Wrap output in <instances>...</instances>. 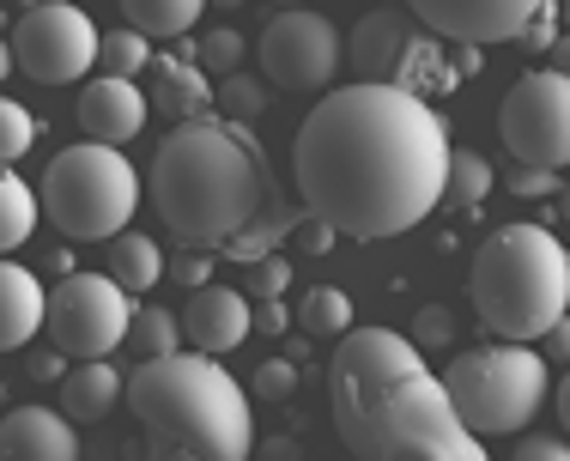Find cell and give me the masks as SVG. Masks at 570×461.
I'll return each instance as SVG.
<instances>
[{"mask_svg": "<svg viewBox=\"0 0 570 461\" xmlns=\"http://www.w3.org/2000/svg\"><path fill=\"white\" fill-rule=\"evenodd\" d=\"M443 158L450 134L438 110L389 79L328 91L292 140L304 213L364 243L401 237L443 207Z\"/></svg>", "mask_w": 570, "mask_h": 461, "instance_id": "6da1fadb", "label": "cell"}, {"mask_svg": "<svg viewBox=\"0 0 570 461\" xmlns=\"http://www.w3.org/2000/svg\"><path fill=\"white\" fill-rule=\"evenodd\" d=\"M328 401L334 431L358 461H492L485 443L455 419L443 383L425 371L419 346L395 328L334 334Z\"/></svg>", "mask_w": 570, "mask_h": 461, "instance_id": "7a4b0ae2", "label": "cell"}, {"mask_svg": "<svg viewBox=\"0 0 570 461\" xmlns=\"http://www.w3.org/2000/svg\"><path fill=\"white\" fill-rule=\"evenodd\" d=\"M153 207L176 237L188 243H225L230 230L262 219L274 207V170L262 140L225 121H176V134L153 158Z\"/></svg>", "mask_w": 570, "mask_h": 461, "instance_id": "3957f363", "label": "cell"}, {"mask_svg": "<svg viewBox=\"0 0 570 461\" xmlns=\"http://www.w3.org/2000/svg\"><path fill=\"white\" fill-rule=\"evenodd\" d=\"M134 419L146 431V461H249L255 406L249 389L207 352L146 359L121 383Z\"/></svg>", "mask_w": 570, "mask_h": 461, "instance_id": "277c9868", "label": "cell"}, {"mask_svg": "<svg viewBox=\"0 0 570 461\" xmlns=\"http://www.w3.org/2000/svg\"><path fill=\"white\" fill-rule=\"evenodd\" d=\"M468 297L498 341H540L570 310V255L547 225H498L480 243Z\"/></svg>", "mask_w": 570, "mask_h": 461, "instance_id": "5b68a950", "label": "cell"}, {"mask_svg": "<svg viewBox=\"0 0 570 461\" xmlns=\"http://www.w3.org/2000/svg\"><path fill=\"white\" fill-rule=\"evenodd\" d=\"M134 207H140V176L116 146L98 140L61 146L37 183V213L73 243H110L116 230H128Z\"/></svg>", "mask_w": 570, "mask_h": 461, "instance_id": "8992f818", "label": "cell"}, {"mask_svg": "<svg viewBox=\"0 0 570 461\" xmlns=\"http://www.w3.org/2000/svg\"><path fill=\"white\" fill-rule=\"evenodd\" d=\"M443 395H450L455 419L473 431V438H504V431H522L528 419L547 406V359L534 346L510 341V346H468L450 359V371L438 376Z\"/></svg>", "mask_w": 570, "mask_h": 461, "instance_id": "52a82bcc", "label": "cell"}, {"mask_svg": "<svg viewBox=\"0 0 570 461\" xmlns=\"http://www.w3.org/2000/svg\"><path fill=\"white\" fill-rule=\"evenodd\" d=\"M134 297L110 274H61L56 292H43V334L61 359H110L128 334Z\"/></svg>", "mask_w": 570, "mask_h": 461, "instance_id": "ba28073f", "label": "cell"}, {"mask_svg": "<svg viewBox=\"0 0 570 461\" xmlns=\"http://www.w3.org/2000/svg\"><path fill=\"white\" fill-rule=\"evenodd\" d=\"M12 67L37 86H73L98 67V24L67 0H31L19 24H12Z\"/></svg>", "mask_w": 570, "mask_h": 461, "instance_id": "9c48e42d", "label": "cell"}, {"mask_svg": "<svg viewBox=\"0 0 570 461\" xmlns=\"http://www.w3.org/2000/svg\"><path fill=\"white\" fill-rule=\"evenodd\" d=\"M498 134H504L515 165H540V170H564L570 158V79L564 73H522L510 86L504 110H498Z\"/></svg>", "mask_w": 570, "mask_h": 461, "instance_id": "30bf717a", "label": "cell"}, {"mask_svg": "<svg viewBox=\"0 0 570 461\" xmlns=\"http://www.w3.org/2000/svg\"><path fill=\"white\" fill-rule=\"evenodd\" d=\"M341 61H346V43H341V31H334L322 12L285 7V12L267 19V31H262L267 86H279V91H328L334 73H341Z\"/></svg>", "mask_w": 570, "mask_h": 461, "instance_id": "8fae6325", "label": "cell"}, {"mask_svg": "<svg viewBox=\"0 0 570 461\" xmlns=\"http://www.w3.org/2000/svg\"><path fill=\"white\" fill-rule=\"evenodd\" d=\"M406 12L450 43H510L547 24L559 0H406Z\"/></svg>", "mask_w": 570, "mask_h": 461, "instance_id": "7c38bea8", "label": "cell"}, {"mask_svg": "<svg viewBox=\"0 0 570 461\" xmlns=\"http://www.w3.org/2000/svg\"><path fill=\"white\" fill-rule=\"evenodd\" d=\"M146 110H153V104H146V91L134 86V79H110V73L86 79V86H79V104H73L86 140H98V146L134 140V134L146 128Z\"/></svg>", "mask_w": 570, "mask_h": 461, "instance_id": "4fadbf2b", "label": "cell"}, {"mask_svg": "<svg viewBox=\"0 0 570 461\" xmlns=\"http://www.w3.org/2000/svg\"><path fill=\"white\" fill-rule=\"evenodd\" d=\"M176 328H183V341L195 352L225 359L230 346L249 341V297L230 292V286H200L195 297H188V310L176 316Z\"/></svg>", "mask_w": 570, "mask_h": 461, "instance_id": "5bb4252c", "label": "cell"}, {"mask_svg": "<svg viewBox=\"0 0 570 461\" xmlns=\"http://www.w3.org/2000/svg\"><path fill=\"white\" fill-rule=\"evenodd\" d=\"M0 461H79V431L56 406H12L0 419Z\"/></svg>", "mask_w": 570, "mask_h": 461, "instance_id": "9a60e30c", "label": "cell"}, {"mask_svg": "<svg viewBox=\"0 0 570 461\" xmlns=\"http://www.w3.org/2000/svg\"><path fill=\"white\" fill-rule=\"evenodd\" d=\"M146 73H153L146 104H158V116H170V121H200V116L213 110V86H207V73L195 67V49L153 56V61H146Z\"/></svg>", "mask_w": 570, "mask_h": 461, "instance_id": "2e32d148", "label": "cell"}, {"mask_svg": "<svg viewBox=\"0 0 570 461\" xmlns=\"http://www.w3.org/2000/svg\"><path fill=\"white\" fill-rule=\"evenodd\" d=\"M43 334V286L31 267L0 255V352H19Z\"/></svg>", "mask_w": 570, "mask_h": 461, "instance_id": "e0dca14e", "label": "cell"}, {"mask_svg": "<svg viewBox=\"0 0 570 461\" xmlns=\"http://www.w3.org/2000/svg\"><path fill=\"white\" fill-rule=\"evenodd\" d=\"M406 37H413L406 31V12H395V7L358 19L352 24V67H358L364 79H395V61H401Z\"/></svg>", "mask_w": 570, "mask_h": 461, "instance_id": "ac0fdd59", "label": "cell"}, {"mask_svg": "<svg viewBox=\"0 0 570 461\" xmlns=\"http://www.w3.org/2000/svg\"><path fill=\"white\" fill-rule=\"evenodd\" d=\"M121 401V376L110 371V359H79L61 376V413L67 419H110Z\"/></svg>", "mask_w": 570, "mask_h": 461, "instance_id": "d6986e66", "label": "cell"}, {"mask_svg": "<svg viewBox=\"0 0 570 461\" xmlns=\"http://www.w3.org/2000/svg\"><path fill=\"white\" fill-rule=\"evenodd\" d=\"M110 279L128 297L153 292L158 279H165V249H158L153 237H140V230H116L110 237Z\"/></svg>", "mask_w": 570, "mask_h": 461, "instance_id": "ffe728a7", "label": "cell"}, {"mask_svg": "<svg viewBox=\"0 0 570 461\" xmlns=\"http://www.w3.org/2000/svg\"><path fill=\"white\" fill-rule=\"evenodd\" d=\"M492 188H498L492 158H485V153H468V146H450V158H443V200L468 213V207H480Z\"/></svg>", "mask_w": 570, "mask_h": 461, "instance_id": "44dd1931", "label": "cell"}, {"mask_svg": "<svg viewBox=\"0 0 570 461\" xmlns=\"http://www.w3.org/2000/svg\"><path fill=\"white\" fill-rule=\"evenodd\" d=\"M200 7H207V0H121L128 31H140L146 43H158V37H188L200 19Z\"/></svg>", "mask_w": 570, "mask_h": 461, "instance_id": "7402d4cb", "label": "cell"}, {"mask_svg": "<svg viewBox=\"0 0 570 461\" xmlns=\"http://www.w3.org/2000/svg\"><path fill=\"white\" fill-rule=\"evenodd\" d=\"M37 188H24L19 176H12V165H0V255L24 249V237L37 230Z\"/></svg>", "mask_w": 570, "mask_h": 461, "instance_id": "603a6c76", "label": "cell"}, {"mask_svg": "<svg viewBox=\"0 0 570 461\" xmlns=\"http://www.w3.org/2000/svg\"><path fill=\"white\" fill-rule=\"evenodd\" d=\"M292 322H297L304 334H316V341H334V334L352 328V297H346L341 286H309L304 297H297Z\"/></svg>", "mask_w": 570, "mask_h": 461, "instance_id": "cb8c5ba5", "label": "cell"}, {"mask_svg": "<svg viewBox=\"0 0 570 461\" xmlns=\"http://www.w3.org/2000/svg\"><path fill=\"white\" fill-rule=\"evenodd\" d=\"M121 346L146 352V359H165V352H183V328H176L170 310H134V316H128V334H121Z\"/></svg>", "mask_w": 570, "mask_h": 461, "instance_id": "d4e9b609", "label": "cell"}, {"mask_svg": "<svg viewBox=\"0 0 570 461\" xmlns=\"http://www.w3.org/2000/svg\"><path fill=\"white\" fill-rule=\"evenodd\" d=\"M292 230V219H279V213H262V219H249L243 230H230L225 237V262H237V267H249V262H262V255H274V243Z\"/></svg>", "mask_w": 570, "mask_h": 461, "instance_id": "484cf974", "label": "cell"}, {"mask_svg": "<svg viewBox=\"0 0 570 461\" xmlns=\"http://www.w3.org/2000/svg\"><path fill=\"white\" fill-rule=\"evenodd\" d=\"M98 61L110 79H140L146 61H153V43L140 31H110V37H98Z\"/></svg>", "mask_w": 570, "mask_h": 461, "instance_id": "4316f807", "label": "cell"}, {"mask_svg": "<svg viewBox=\"0 0 570 461\" xmlns=\"http://www.w3.org/2000/svg\"><path fill=\"white\" fill-rule=\"evenodd\" d=\"M213 104H219V110H230L237 121H255L267 104H274V91H267L262 79H249V73H225V86L213 91Z\"/></svg>", "mask_w": 570, "mask_h": 461, "instance_id": "83f0119b", "label": "cell"}, {"mask_svg": "<svg viewBox=\"0 0 570 461\" xmlns=\"http://www.w3.org/2000/svg\"><path fill=\"white\" fill-rule=\"evenodd\" d=\"M243 49H249V43H243V31L219 24V31H207V37L195 43V67H200V73H219V79H225V73H237Z\"/></svg>", "mask_w": 570, "mask_h": 461, "instance_id": "f1b7e54d", "label": "cell"}, {"mask_svg": "<svg viewBox=\"0 0 570 461\" xmlns=\"http://www.w3.org/2000/svg\"><path fill=\"white\" fill-rule=\"evenodd\" d=\"M37 140V121L19 98H0V165H19Z\"/></svg>", "mask_w": 570, "mask_h": 461, "instance_id": "f546056e", "label": "cell"}, {"mask_svg": "<svg viewBox=\"0 0 570 461\" xmlns=\"http://www.w3.org/2000/svg\"><path fill=\"white\" fill-rule=\"evenodd\" d=\"M406 341H413L419 352H450L455 346V316H450V310H443V304H425V310H419V316H413V328H406Z\"/></svg>", "mask_w": 570, "mask_h": 461, "instance_id": "4dcf8cb0", "label": "cell"}, {"mask_svg": "<svg viewBox=\"0 0 570 461\" xmlns=\"http://www.w3.org/2000/svg\"><path fill=\"white\" fill-rule=\"evenodd\" d=\"M249 395H255V401H292V395H297V364H292V359H267L262 371H255Z\"/></svg>", "mask_w": 570, "mask_h": 461, "instance_id": "1f68e13d", "label": "cell"}, {"mask_svg": "<svg viewBox=\"0 0 570 461\" xmlns=\"http://www.w3.org/2000/svg\"><path fill=\"white\" fill-rule=\"evenodd\" d=\"M285 237H292L304 255H328L334 243H341V230H334L328 219H316V213H304V219H297L292 230H285Z\"/></svg>", "mask_w": 570, "mask_h": 461, "instance_id": "d6a6232c", "label": "cell"}, {"mask_svg": "<svg viewBox=\"0 0 570 461\" xmlns=\"http://www.w3.org/2000/svg\"><path fill=\"white\" fill-rule=\"evenodd\" d=\"M249 274H255V292H243V297H279L292 286V262L285 255H262V262H249Z\"/></svg>", "mask_w": 570, "mask_h": 461, "instance_id": "836d02e7", "label": "cell"}, {"mask_svg": "<svg viewBox=\"0 0 570 461\" xmlns=\"http://www.w3.org/2000/svg\"><path fill=\"white\" fill-rule=\"evenodd\" d=\"M249 328L285 334V328H292V304H285V297H262V304H249Z\"/></svg>", "mask_w": 570, "mask_h": 461, "instance_id": "e575fe53", "label": "cell"}, {"mask_svg": "<svg viewBox=\"0 0 570 461\" xmlns=\"http://www.w3.org/2000/svg\"><path fill=\"white\" fill-rule=\"evenodd\" d=\"M510 188L515 195H559V170H540V165H515V176H510Z\"/></svg>", "mask_w": 570, "mask_h": 461, "instance_id": "d590c367", "label": "cell"}, {"mask_svg": "<svg viewBox=\"0 0 570 461\" xmlns=\"http://www.w3.org/2000/svg\"><path fill=\"white\" fill-rule=\"evenodd\" d=\"M170 274L183 279L188 292H200V286H213V255H200V249H188L183 262H170Z\"/></svg>", "mask_w": 570, "mask_h": 461, "instance_id": "8d00e7d4", "label": "cell"}, {"mask_svg": "<svg viewBox=\"0 0 570 461\" xmlns=\"http://www.w3.org/2000/svg\"><path fill=\"white\" fill-rule=\"evenodd\" d=\"M31 376H37V383H56V376H67V359H61L56 346L31 352Z\"/></svg>", "mask_w": 570, "mask_h": 461, "instance_id": "74e56055", "label": "cell"}, {"mask_svg": "<svg viewBox=\"0 0 570 461\" xmlns=\"http://www.w3.org/2000/svg\"><path fill=\"white\" fill-rule=\"evenodd\" d=\"M515 461H570V450L559 438H534V443H522V450H515Z\"/></svg>", "mask_w": 570, "mask_h": 461, "instance_id": "f35d334b", "label": "cell"}, {"mask_svg": "<svg viewBox=\"0 0 570 461\" xmlns=\"http://www.w3.org/2000/svg\"><path fill=\"white\" fill-rule=\"evenodd\" d=\"M455 79H473V73H480V43H455Z\"/></svg>", "mask_w": 570, "mask_h": 461, "instance_id": "ab89813d", "label": "cell"}, {"mask_svg": "<svg viewBox=\"0 0 570 461\" xmlns=\"http://www.w3.org/2000/svg\"><path fill=\"white\" fill-rule=\"evenodd\" d=\"M255 455H262V461H292V450H285V438H274V443H255Z\"/></svg>", "mask_w": 570, "mask_h": 461, "instance_id": "60d3db41", "label": "cell"}, {"mask_svg": "<svg viewBox=\"0 0 570 461\" xmlns=\"http://www.w3.org/2000/svg\"><path fill=\"white\" fill-rule=\"evenodd\" d=\"M7 73H12V49L0 43V79H7Z\"/></svg>", "mask_w": 570, "mask_h": 461, "instance_id": "b9f144b4", "label": "cell"}, {"mask_svg": "<svg viewBox=\"0 0 570 461\" xmlns=\"http://www.w3.org/2000/svg\"><path fill=\"white\" fill-rule=\"evenodd\" d=\"M274 7H279V12H285V7H309V0H274Z\"/></svg>", "mask_w": 570, "mask_h": 461, "instance_id": "7bdbcfd3", "label": "cell"}, {"mask_svg": "<svg viewBox=\"0 0 570 461\" xmlns=\"http://www.w3.org/2000/svg\"><path fill=\"white\" fill-rule=\"evenodd\" d=\"M213 7H249V0H213Z\"/></svg>", "mask_w": 570, "mask_h": 461, "instance_id": "ee69618b", "label": "cell"}]
</instances>
